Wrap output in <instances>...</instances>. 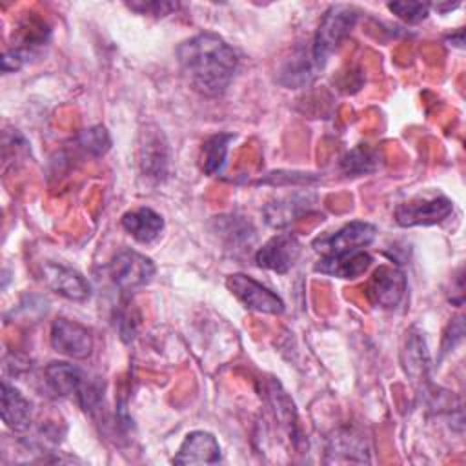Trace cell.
<instances>
[{
    "instance_id": "7c38bea8",
    "label": "cell",
    "mask_w": 466,
    "mask_h": 466,
    "mask_svg": "<svg viewBox=\"0 0 466 466\" xmlns=\"http://www.w3.org/2000/svg\"><path fill=\"white\" fill-rule=\"evenodd\" d=\"M406 291L404 275L393 268H380L368 282V295L380 308H395Z\"/></svg>"
},
{
    "instance_id": "7402d4cb",
    "label": "cell",
    "mask_w": 466,
    "mask_h": 466,
    "mask_svg": "<svg viewBox=\"0 0 466 466\" xmlns=\"http://www.w3.org/2000/svg\"><path fill=\"white\" fill-rule=\"evenodd\" d=\"M146 144H147V146L144 147V149H146V153H144V164H146L144 169H146L147 173L160 175V164L166 162V157L162 155V149H164V147H160L158 138L147 140Z\"/></svg>"
},
{
    "instance_id": "ffe728a7",
    "label": "cell",
    "mask_w": 466,
    "mask_h": 466,
    "mask_svg": "<svg viewBox=\"0 0 466 466\" xmlns=\"http://www.w3.org/2000/svg\"><path fill=\"white\" fill-rule=\"evenodd\" d=\"M388 9L408 24H419L428 16V4L422 2H390Z\"/></svg>"
},
{
    "instance_id": "8992f818",
    "label": "cell",
    "mask_w": 466,
    "mask_h": 466,
    "mask_svg": "<svg viewBox=\"0 0 466 466\" xmlns=\"http://www.w3.org/2000/svg\"><path fill=\"white\" fill-rule=\"evenodd\" d=\"M302 251V244L291 233H279L271 237L258 251L255 253V262L258 268L288 273L299 260Z\"/></svg>"
},
{
    "instance_id": "44dd1931",
    "label": "cell",
    "mask_w": 466,
    "mask_h": 466,
    "mask_svg": "<svg viewBox=\"0 0 466 466\" xmlns=\"http://www.w3.org/2000/svg\"><path fill=\"white\" fill-rule=\"evenodd\" d=\"M129 9L140 13V15H151V16H166L171 11H175L178 7V4L175 2H131L127 4Z\"/></svg>"
},
{
    "instance_id": "5bb4252c",
    "label": "cell",
    "mask_w": 466,
    "mask_h": 466,
    "mask_svg": "<svg viewBox=\"0 0 466 466\" xmlns=\"http://www.w3.org/2000/svg\"><path fill=\"white\" fill-rule=\"evenodd\" d=\"M120 224L137 242H142V244L153 242L164 229L162 217L151 208H137V209L126 211L120 218Z\"/></svg>"
},
{
    "instance_id": "d6986e66",
    "label": "cell",
    "mask_w": 466,
    "mask_h": 466,
    "mask_svg": "<svg viewBox=\"0 0 466 466\" xmlns=\"http://www.w3.org/2000/svg\"><path fill=\"white\" fill-rule=\"evenodd\" d=\"M80 146L91 153V155H104L109 146H111V140H109V135L107 131L102 127V126H95V127H89L86 131H82L80 138H78Z\"/></svg>"
},
{
    "instance_id": "2e32d148",
    "label": "cell",
    "mask_w": 466,
    "mask_h": 466,
    "mask_svg": "<svg viewBox=\"0 0 466 466\" xmlns=\"http://www.w3.org/2000/svg\"><path fill=\"white\" fill-rule=\"evenodd\" d=\"M306 209H308V198L295 195V197L268 204L264 209V215H266V222L269 226L284 228L291 220H295L300 213H304Z\"/></svg>"
},
{
    "instance_id": "ba28073f",
    "label": "cell",
    "mask_w": 466,
    "mask_h": 466,
    "mask_svg": "<svg viewBox=\"0 0 466 466\" xmlns=\"http://www.w3.org/2000/svg\"><path fill=\"white\" fill-rule=\"evenodd\" d=\"M453 209V204L446 197H433V198H413L402 202L395 209V220L399 226L411 228V226H430L444 220Z\"/></svg>"
},
{
    "instance_id": "e0dca14e",
    "label": "cell",
    "mask_w": 466,
    "mask_h": 466,
    "mask_svg": "<svg viewBox=\"0 0 466 466\" xmlns=\"http://www.w3.org/2000/svg\"><path fill=\"white\" fill-rule=\"evenodd\" d=\"M231 140H233L231 133H218L209 137L202 144L200 160H202V171L206 175H217L222 169L228 155V146Z\"/></svg>"
},
{
    "instance_id": "ac0fdd59",
    "label": "cell",
    "mask_w": 466,
    "mask_h": 466,
    "mask_svg": "<svg viewBox=\"0 0 466 466\" xmlns=\"http://www.w3.org/2000/svg\"><path fill=\"white\" fill-rule=\"evenodd\" d=\"M379 166L377 151L370 147H355L350 153H346L340 160V167L346 175H364L375 171Z\"/></svg>"
},
{
    "instance_id": "9c48e42d",
    "label": "cell",
    "mask_w": 466,
    "mask_h": 466,
    "mask_svg": "<svg viewBox=\"0 0 466 466\" xmlns=\"http://www.w3.org/2000/svg\"><path fill=\"white\" fill-rule=\"evenodd\" d=\"M42 279L51 291L67 300L80 302L91 295L89 282L82 273H78L73 268L56 262H46L42 266Z\"/></svg>"
},
{
    "instance_id": "6da1fadb",
    "label": "cell",
    "mask_w": 466,
    "mask_h": 466,
    "mask_svg": "<svg viewBox=\"0 0 466 466\" xmlns=\"http://www.w3.org/2000/svg\"><path fill=\"white\" fill-rule=\"evenodd\" d=\"M180 69L191 87L204 96H220L231 84L238 58L215 33H198L177 47Z\"/></svg>"
},
{
    "instance_id": "9a60e30c",
    "label": "cell",
    "mask_w": 466,
    "mask_h": 466,
    "mask_svg": "<svg viewBox=\"0 0 466 466\" xmlns=\"http://www.w3.org/2000/svg\"><path fill=\"white\" fill-rule=\"evenodd\" d=\"M44 377L49 390L58 397L80 395V391L84 390L82 371L69 362H62V360L49 362L44 370Z\"/></svg>"
},
{
    "instance_id": "8fae6325",
    "label": "cell",
    "mask_w": 466,
    "mask_h": 466,
    "mask_svg": "<svg viewBox=\"0 0 466 466\" xmlns=\"http://www.w3.org/2000/svg\"><path fill=\"white\" fill-rule=\"evenodd\" d=\"M371 266V257L364 249L344 251L335 255H322L313 266L317 273H324L337 279H357L368 271Z\"/></svg>"
},
{
    "instance_id": "277c9868",
    "label": "cell",
    "mask_w": 466,
    "mask_h": 466,
    "mask_svg": "<svg viewBox=\"0 0 466 466\" xmlns=\"http://www.w3.org/2000/svg\"><path fill=\"white\" fill-rule=\"evenodd\" d=\"M377 235V228L370 222L355 220L350 224H344L340 229L317 237L311 246L315 251H320L322 255H335L344 251H357L373 242Z\"/></svg>"
},
{
    "instance_id": "30bf717a",
    "label": "cell",
    "mask_w": 466,
    "mask_h": 466,
    "mask_svg": "<svg viewBox=\"0 0 466 466\" xmlns=\"http://www.w3.org/2000/svg\"><path fill=\"white\" fill-rule=\"evenodd\" d=\"M220 461V446L213 433L195 430L187 433L173 457L175 464H215Z\"/></svg>"
},
{
    "instance_id": "7a4b0ae2",
    "label": "cell",
    "mask_w": 466,
    "mask_h": 466,
    "mask_svg": "<svg viewBox=\"0 0 466 466\" xmlns=\"http://www.w3.org/2000/svg\"><path fill=\"white\" fill-rule=\"evenodd\" d=\"M357 11L351 5H331L319 22L315 36L311 40V58L319 69L324 67L329 55L342 44L357 22Z\"/></svg>"
},
{
    "instance_id": "4fadbf2b",
    "label": "cell",
    "mask_w": 466,
    "mask_h": 466,
    "mask_svg": "<svg viewBox=\"0 0 466 466\" xmlns=\"http://www.w3.org/2000/svg\"><path fill=\"white\" fill-rule=\"evenodd\" d=\"M2 420L4 424L15 431L22 433L27 431L33 419V406L31 402L7 380H2Z\"/></svg>"
},
{
    "instance_id": "52a82bcc",
    "label": "cell",
    "mask_w": 466,
    "mask_h": 466,
    "mask_svg": "<svg viewBox=\"0 0 466 466\" xmlns=\"http://www.w3.org/2000/svg\"><path fill=\"white\" fill-rule=\"evenodd\" d=\"M49 340L55 351L71 359H87L93 351L91 331L75 320H53Z\"/></svg>"
},
{
    "instance_id": "5b68a950",
    "label": "cell",
    "mask_w": 466,
    "mask_h": 466,
    "mask_svg": "<svg viewBox=\"0 0 466 466\" xmlns=\"http://www.w3.org/2000/svg\"><path fill=\"white\" fill-rule=\"evenodd\" d=\"M226 286L251 311L269 315H280L284 311V302L277 293L244 273L229 275Z\"/></svg>"
},
{
    "instance_id": "3957f363",
    "label": "cell",
    "mask_w": 466,
    "mask_h": 466,
    "mask_svg": "<svg viewBox=\"0 0 466 466\" xmlns=\"http://www.w3.org/2000/svg\"><path fill=\"white\" fill-rule=\"evenodd\" d=\"M107 271L113 284L124 293H129L151 282L155 264L149 257L135 249H120L109 262Z\"/></svg>"
}]
</instances>
